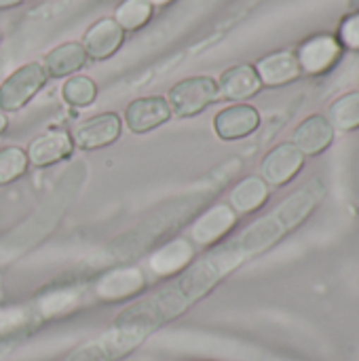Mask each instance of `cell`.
<instances>
[{"mask_svg":"<svg viewBox=\"0 0 359 361\" xmlns=\"http://www.w3.org/2000/svg\"><path fill=\"white\" fill-rule=\"evenodd\" d=\"M324 195H326V190L320 180L309 182L305 188L290 195L275 212H271L269 216H264L258 222H254L252 226H248L239 235V239H235L233 243H226L229 252L237 258L239 264L245 258L267 252L269 247L279 243L288 233L298 228L315 212V207L320 205Z\"/></svg>","mask_w":359,"mask_h":361,"instance_id":"1","label":"cell"},{"mask_svg":"<svg viewBox=\"0 0 359 361\" xmlns=\"http://www.w3.org/2000/svg\"><path fill=\"white\" fill-rule=\"evenodd\" d=\"M165 99L176 118H195L220 99V91L216 78L199 74L171 85Z\"/></svg>","mask_w":359,"mask_h":361,"instance_id":"2","label":"cell"},{"mask_svg":"<svg viewBox=\"0 0 359 361\" xmlns=\"http://www.w3.org/2000/svg\"><path fill=\"white\" fill-rule=\"evenodd\" d=\"M49 76L38 61H28L15 68L0 82V112H19L25 108L47 85Z\"/></svg>","mask_w":359,"mask_h":361,"instance_id":"3","label":"cell"},{"mask_svg":"<svg viewBox=\"0 0 359 361\" xmlns=\"http://www.w3.org/2000/svg\"><path fill=\"white\" fill-rule=\"evenodd\" d=\"M123 118L118 112H99L93 114L85 121H78L72 131V144L74 148L83 150V152H93V150H102L108 148L112 144H116L123 135Z\"/></svg>","mask_w":359,"mask_h":361,"instance_id":"4","label":"cell"},{"mask_svg":"<svg viewBox=\"0 0 359 361\" xmlns=\"http://www.w3.org/2000/svg\"><path fill=\"white\" fill-rule=\"evenodd\" d=\"M237 222H239V216L229 207V203H216L193 220V224L188 226L186 239L199 247H214L229 233H233Z\"/></svg>","mask_w":359,"mask_h":361,"instance_id":"5","label":"cell"},{"mask_svg":"<svg viewBox=\"0 0 359 361\" xmlns=\"http://www.w3.org/2000/svg\"><path fill=\"white\" fill-rule=\"evenodd\" d=\"M305 161H307V157L292 142H281V144L273 146L262 157L258 176L271 188H284L296 180V176L305 167Z\"/></svg>","mask_w":359,"mask_h":361,"instance_id":"6","label":"cell"},{"mask_svg":"<svg viewBox=\"0 0 359 361\" xmlns=\"http://www.w3.org/2000/svg\"><path fill=\"white\" fill-rule=\"evenodd\" d=\"M171 116H174L171 108L163 95H144V97H135L127 104V108L123 112V125L131 133L144 135V133H150V131L163 127L165 123H169Z\"/></svg>","mask_w":359,"mask_h":361,"instance_id":"7","label":"cell"},{"mask_svg":"<svg viewBox=\"0 0 359 361\" xmlns=\"http://www.w3.org/2000/svg\"><path fill=\"white\" fill-rule=\"evenodd\" d=\"M125 36L127 32L114 21V17H102L83 32L80 44L89 59L106 61L121 51V47L125 44Z\"/></svg>","mask_w":359,"mask_h":361,"instance_id":"8","label":"cell"},{"mask_svg":"<svg viewBox=\"0 0 359 361\" xmlns=\"http://www.w3.org/2000/svg\"><path fill=\"white\" fill-rule=\"evenodd\" d=\"M212 125L222 142H239L258 131L260 112L252 104H231L216 112Z\"/></svg>","mask_w":359,"mask_h":361,"instance_id":"9","label":"cell"},{"mask_svg":"<svg viewBox=\"0 0 359 361\" xmlns=\"http://www.w3.org/2000/svg\"><path fill=\"white\" fill-rule=\"evenodd\" d=\"M341 55H343V44L339 42V38L330 34H317L298 47L296 59H298L300 72L320 76L332 70L336 61L341 59Z\"/></svg>","mask_w":359,"mask_h":361,"instance_id":"10","label":"cell"},{"mask_svg":"<svg viewBox=\"0 0 359 361\" xmlns=\"http://www.w3.org/2000/svg\"><path fill=\"white\" fill-rule=\"evenodd\" d=\"M72 152H74V144H72L70 131H66V129L42 131L36 137H32L25 148L30 165L38 167V169L53 167V165L70 159Z\"/></svg>","mask_w":359,"mask_h":361,"instance_id":"11","label":"cell"},{"mask_svg":"<svg viewBox=\"0 0 359 361\" xmlns=\"http://www.w3.org/2000/svg\"><path fill=\"white\" fill-rule=\"evenodd\" d=\"M218 91L220 97L226 102H235V104H243L250 97L258 95L262 89V82L256 74V68L250 63H237L226 68L220 76H218Z\"/></svg>","mask_w":359,"mask_h":361,"instance_id":"12","label":"cell"},{"mask_svg":"<svg viewBox=\"0 0 359 361\" xmlns=\"http://www.w3.org/2000/svg\"><path fill=\"white\" fill-rule=\"evenodd\" d=\"M332 142H334V127L324 114L307 116L292 133V144L305 157H317L326 152L332 146Z\"/></svg>","mask_w":359,"mask_h":361,"instance_id":"13","label":"cell"},{"mask_svg":"<svg viewBox=\"0 0 359 361\" xmlns=\"http://www.w3.org/2000/svg\"><path fill=\"white\" fill-rule=\"evenodd\" d=\"M271 199V186L260 176L241 178L229 192V207L237 216H250L260 212Z\"/></svg>","mask_w":359,"mask_h":361,"instance_id":"14","label":"cell"},{"mask_svg":"<svg viewBox=\"0 0 359 361\" xmlns=\"http://www.w3.org/2000/svg\"><path fill=\"white\" fill-rule=\"evenodd\" d=\"M87 63H89V57L83 44L76 40L61 42L53 47L51 51H47V55L42 57V68L49 78H70L78 74L83 68H87Z\"/></svg>","mask_w":359,"mask_h":361,"instance_id":"15","label":"cell"},{"mask_svg":"<svg viewBox=\"0 0 359 361\" xmlns=\"http://www.w3.org/2000/svg\"><path fill=\"white\" fill-rule=\"evenodd\" d=\"M256 74L262 82V87H284L294 82L303 72L296 59V53L292 51H275L264 55L256 61Z\"/></svg>","mask_w":359,"mask_h":361,"instance_id":"16","label":"cell"},{"mask_svg":"<svg viewBox=\"0 0 359 361\" xmlns=\"http://www.w3.org/2000/svg\"><path fill=\"white\" fill-rule=\"evenodd\" d=\"M144 286H146L144 273L135 267H127V269H114L112 273L104 275L95 292L102 300H123L144 290Z\"/></svg>","mask_w":359,"mask_h":361,"instance_id":"17","label":"cell"},{"mask_svg":"<svg viewBox=\"0 0 359 361\" xmlns=\"http://www.w3.org/2000/svg\"><path fill=\"white\" fill-rule=\"evenodd\" d=\"M195 258V245L186 237L167 241L150 256V267L157 275H174L184 271Z\"/></svg>","mask_w":359,"mask_h":361,"instance_id":"18","label":"cell"},{"mask_svg":"<svg viewBox=\"0 0 359 361\" xmlns=\"http://www.w3.org/2000/svg\"><path fill=\"white\" fill-rule=\"evenodd\" d=\"M154 6L148 0H121L114 8V21L125 32H138L150 23Z\"/></svg>","mask_w":359,"mask_h":361,"instance_id":"19","label":"cell"},{"mask_svg":"<svg viewBox=\"0 0 359 361\" xmlns=\"http://www.w3.org/2000/svg\"><path fill=\"white\" fill-rule=\"evenodd\" d=\"M328 121L334 131H355L359 129V91L341 95L328 110Z\"/></svg>","mask_w":359,"mask_h":361,"instance_id":"20","label":"cell"},{"mask_svg":"<svg viewBox=\"0 0 359 361\" xmlns=\"http://www.w3.org/2000/svg\"><path fill=\"white\" fill-rule=\"evenodd\" d=\"M61 99L72 108H87L97 99V85L91 76L74 74L63 80Z\"/></svg>","mask_w":359,"mask_h":361,"instance_id":"21","label":"cell"},{"mask_svg":"<svg viewBox=\"0 0 359 361\" xmlns=\"http://www.w3.org/2000/svg\"><path fill=\"white\" fill-rule=\"evenodd\" d=\"M28 169H30V161L25 148L13 144L0 148V188L21 180L28 173Z\"/></svg>","mask_w":359,"mask_h":361,"instance_id":"22","label":"cell"},{"mask_svg":"<svg viewBox=\"0 0 359 361\" xmlns=\"http://www.w3.org/2000/svg\"><path fill=\"white\" fill-rule=\"evenodd\" d=\"M341 44L353 49V51H359V13L347 17L343 23H341Z\"/></svg>","mask_w":359,"mask_h":361,"instance_id":"23","label":"cell"},{"mask_svg":"<svg viewBox=\"0 0 359 361\" xmlns=\"http://www.w3.org/2000/svg\"><path fill=\"white\" fill-rule=\"evenodd\" d=\"M23 0H0V8H13V6H19Z\"/></svg>","mask_w":359,"mask_h":361,"instance_id":"24","label":"cell"},{"mask_svg":"<svg viewBox=\"0 0 359 361\" xmlns=\"http://www.w3.org/2000/svg\"><path fill=\"white\" fill-rule=\"evenodd\" d=\"M8 129V116L4 112H0V135Z\"/></svg>","mask_w":359,"mask_h":361,"instance_id":"25","label":"cell"},{"mask_svg":"<svg viewBox=\"0 0 359 361\" xmlns=\"http://www.w3.org/2000/svg\"><path fill=\"white\" fill-rule=\"evenodd\" d=\"M154 8L157 6H167V4H171V2H176V0H148Z\"/></svg>","mask_w":359,"mask_h":361,"instance_id":"26","label":"cell"},{"mask_svg":"<svg viewBox=\"0 0 359 361\" xmlns=\"http://www.w3.org/2000/svg\"><path fill=\"white\" fill-rule=\"evenodd\" d=\"M0 42H2V38H0Z\"/></svg>","mask_w":359,"mask_h":361,"instance_id":"27","label":"cell"}]
</instances>
